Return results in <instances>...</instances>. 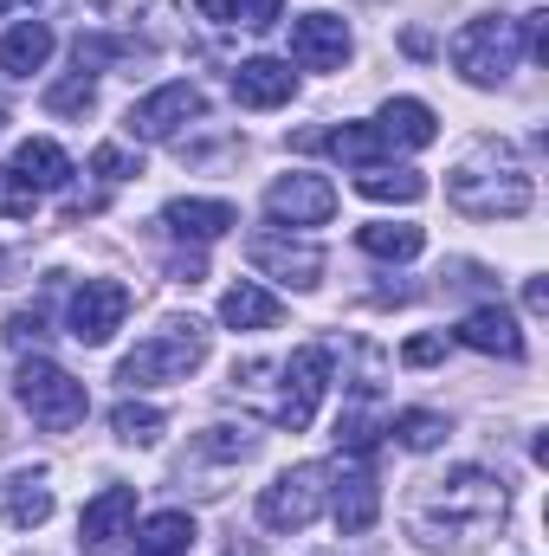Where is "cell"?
I'll return each instance as SVG.
<instances>
[{
    "label": "cell",
    "instance_id": "cell-2",
    "mask_svg": "<svg viewBox=\"0 0 549 556\" xmlns=\"http://www.w3.org/2000/svg\"><path fill=\"white\" fill-rule=\"evenodd\" d=\"M446 194L472 220H518V214H531V168L518 162L511 142L485 137V142H472L465 162L446 175Z\"/></svg>",
    "mask_w": 549,
    "mask_h": 556
},
{
    "label": "cell",
    "instance_id": "cell-28",
    "mask_svg": "<svg viewBox=\"0 0 549 556\" xmlns=\"http://www.w3.org/2000/svg\"><path fill=\"white\" fill-rule=\"evenodd\" d=\"M408 453H433L439 440H446V420L439 415H426V408H408V415H395V427H388Z\"/></svg>",
    "mask_w": 549,
    "mask_h": 556
},
{
    "label": "cell",
    "instance_id": "cell-12",
    "mask_svg": "<svg viewBox=\"0 0 549 556\" xmlns=\"http://www.w3.org/2000/svg\"><path fill=\"white\" fill-rule=\"evenodd\" d=\"M188 117H201V91L194 85H162V91H149L142 104H130V137L137 142H168Z\"/></svg>",
    "mask_w": 549,
    "mask_h": 556
},
{
    "label": "cell",
    "instance_id": "cell-34",
    "mask_svg": "<svg viewBox=\"0 0 549 556\" xmlns=\"http://www.w3.org/2000/svg\"><path fill=\"white\" fill-rule=\"evenodd\" d=\"M439 350H446L439 337H413L408 350H401V363H413V369H420V363H439Z\"/></svg>",
    "mask_w": 549,
    "mask_h": 556
},
{
    "label": "cell",
    "instance_id": "cell-32",
    "mask_svg": "<svg viewBox=\"0 0 549 556\" xmlns=\"http://www.w3.org/2000/svg\"><path fill=\"white\" fill-rule=\"evenodd\" d=\"M39 337H46V317H39V311H13V317H7V343H13V350H26V343H39Z\"/></svg>",
    "mask_w": 549,
    "mask_h": 556
},
{
    "label": "cell",
    "instance_id": "cell-35",
    "mask_svg": "<svg viewBox=\"0 0 549 556\" xmlns=\"http://www.w3.org/2000/svg\"><path fill=\"white\" fill-rule=\"evenodd\" d=\"M207 20H220V26H240V0H194Z\"/></svg>",
    "mask_w": 549,
    "mask_h": 556
},
{
    "label": "cell",
    "instance_id": "cell-7",
    "mask_svg": "<svg viewBox=\"0 0 549 556\" xmlns=\"http://www.w3.org/2000/svg\"><path fill=\"white\" fill-rule=\"evenodd\" d=\"M330 498V466H291L259 492V525L266 531H304Z\"/></svg>",
    "mask_w": 549,
    "mask_h": 556
},
{
    "label": "cell",
    "instance_id": "cell-37",
    "mask_svg": "<svg viewBox=\"0 0 549 556\" xmlns=\"http://www.w3.org/2000/svg\"><path fill=\"white\" fill-rule=\"evenodd\" d=\"M13 7H33V0H0V13H13Z\"/></svg>",
    "mask_w": 549,
    "mask_h": 556
},
{
    "label": "cell",
    "instance_id": "cell-29",
    "mask_svg": "<svg viewBox=\"0 0 549 556\" xmlns=\"http://www.w3.org/2000/svg\"><path fill=\"white\" fill-rule=\"evenodd\" d=\"M91 104H98V85H91V72H72L65 85H52V91H46V111H52V117H85Z\"/></svg>",
    "mask_w": 549,
    "mask_h": 556
},
{
    "label": "cell",
    "instance_id": "cell-33",
    "mask_svg": "<svg viewBox=\"0 0 549 556\" xmlns=\"http://www.w3.org/2000/svg\"><path fill=\"white\" fill-rule=\"evenodd\" d=\"M524 39H531V59L544 65L549 59V13L537 7V13H524Z\"/></svg>",
    "mask_w": 549,
    "mask_h": 556
},
{
    "label": "cell",
    "instance_id": "cell-11",
    "mask_svg": "<svg viewBox=\"0 0 549 556\" xmlns=\"http://www.w3.org/2000/svg\"><path fill=\"white\" fill-rule=\"evenodd\" d=\"M375 511H382L375 459H369V453H343V466H336V531H343V538H356V531H369V525H375Z\"/></svg>",
    "mask_w": 549,
    "mask_h": 556
},
{
    "label": "cell",
    "instance_id": "cell-16",
    "mask_svg": "<svg viewBox=\"0 0 549 556\" xmlns=\"http://www.w3.org/2000/svg\"><path fill=\"white\" fill-rule=\"evenodd\" d=\"M162 227H168L175 240L207 247V240L233 233V227H240V214H233V201H168V207H162Z\"/></svg>",
    "mask_w": 549,
    "mask_h": 556
},
{
    "label": "cell",
    "instance_id": "cell-40",
    "mask_svg": "<svg viewBox=\"0 0 549 556\" xmlns=\"http://www.w3.org/2000/svg\"><path fill=\"white\" fill-rule=\"evenodd\" d=\"M137 556H149V551H137Z\"/></svg>",
    "mask_w": 549,
    "mask_h": 556
},
{
    "label": "cell",
    "instance_id": "cell-9",
    "mask_svg": "<svg viewBox=\"0 0 549 556\" xmlns=\"http://www.w3.org/2000/svg\"><path fill=\"white\" fill-rule=\"evenodd\" d=\"M266 214L278 227H323L336 214V188L323 175H278L266 188Z\"/></svg>",
    "mask_w": 549,
    "mask_h": 556
},
{
    "label": "cell",
    "instance_id": "cell-15",
    "mask_svg": "<svg viewBox=\"0 0 549 556\" xmlns=\"http://www.w3.org/2000/svg\"><path fill=\"white\" fill-rule=\"evenodd\" d=\"M246 260H253L259 273L284 278V285H317V278H323V253H317V247H304V240H278V233H253Z\"/></svg>",
    "mask_w": 549,
    "mask_h": 556
},
{
    "label": "cell",
    "instance_id": "cell-39",
    "mask_svg": "<svg viewBox=\"0 0 549 556\" xmlns=\"http://www.w3.org/2000/svg\"><path fill=\"white\" fill-rule=\"evenodd\" d=\"M0 130H7V104H0Z\"/></svg>",
    "mask_w": 549,
    "mask_h": 556
},
{
    "label": "cell",
    "instance_id": "cell-23",
    "mask_svg": "<svg viewBox=\"0 0 549 556\" xmlns=\"http://www.w3.org/2000/svg\"><path fill=\"white\" fill-rule=\"evenodd\" d=\"M304 149H330L336 162H356V168H375L382 155H388V142L382 130H369V124H343V130H310Z\"/></svg>",
    "mask_w": 549,
    "mask_h": 556
},
{
    "label": "cell",
    "instance_id": "cell-4",
    "mask_svg": "<svg viewBox=\"0 0 549 556\" xmlns=\"http://www.w3.org/2000/svg\"><path fill=\"white\" fill-rule=\"evenodd\" d=\"M13 389H20V408L39 420L46 433H72L78 420L91 415L85 382H78V376H65V369H59V363H46V356H26Z\"/></svg>",
    "mask_w": 549,
    "mask_h": 556
},
{
    "label": "cell",
    "instance_id": "cell-27",
    "mask_svg": "<svg viewBox=\"0 0 549 556\" xmlns=\"http://www.w3.org/2000/svg\"><path fill=\"white\" fill-rule=\"evenodd\" d=\"M162 408H149V402H117V415H111V433L124 440V446H149V440H162Z\"/></svg>",
    "mask_w": 549,
    "mask_h": 556
},
{
    "label": "cell",
    "instance_id": "cell-24",
    "mask_svg": "<svg viewBox=\"0 0 549 556\" xmlns=\"http://www.w3.org/2000/svg\"><path fill=\"white\" fill-rule=\"evenodd\" d=\"M356 194L362 201H420L426 194V175H413V168H388V162H375V168H356Z\"/></svg>",
    "mask_w": 549,
    "mask_h": 556
},
{
    "label": "cell",
    "instance_id": "cell-18",
    "mask_svg": "<svg viewBox=\"0 0 549 556\" xmlns=\"http://www.w3.org/2000/svg\"><path fill=\"white\" fill-rule=\"evenodd\" d=\"M13 175H20L33 194H59V188L72 181V155H65L59 142H46V137H26L20 155H13Z\"/></svg>",
    "mask_w": 549,
    "mask_h": 556
},
{
    "label": "cell",
    "instance_id": "cell-19",
    "mask_svg": "<svg viewBox=\"0 0 549 556\" xmlns=\"http://www.w3.org/2000/svg\"><path fill=\"white\" fill-rule=\"evenodd\" d=\"M0 518H7L13 531L46 525V518H52V485H46V472H13V479L0 485Z\"/></svg>",
    "mask_w": 549,
    "mask_h": 556
},
{
    "label": "cell",
    "instance_id": "cell-20",
    "mask_svg": "<svg viewBox=\"0 0 549 556\" xmlns=\"http://www.w3.org/2000/svg\"><path fill=\"white\" fill-rule=\"evenodd\" d=\"M375 130H382L388 149H426V142L439 137V124H433V111H426L420 98H388Z\"/></svg>",
    "mask_w": 549,
    "mask_h": 556
},
{
    "label": "cell",
    "instance_id": "cell-38",
    "mask_svg": "<svg viewBox=\"0 0 549 556\" xmlns=\"http://www.w3.org/2000/svg\"><path fill=\"white\" fill-rule=\"evenodd\" d=\"M227 556H253V551H246V544H227Z\"/></svg>",
    "mask_w": 549,
    "mask_h": 556
},
{
    "label": "cell",
    "instance_id": "cell-26",
    "mask_svg": "<svg viewBox=\"0 0 549 556\" xmlns=\"http://www.w3.org/2000/svg\"><path fill=\"white\" fill-rule=\"evenodd\" d=\"M356 240H362V253H375V260H420V247H426L420 227H395V220H375V227H362Z\"/></svg>",
    "mask_w": 549,
    "mask_h": 556
},
{
    "label": "cell",
    "instance_id": "cell-30",
    "mask_svg": "<svg viewBox=\"0 0 549 556\" xmlns=\"http://www.w3.org/2000/svg\"><path fill=\"white\" fill-rule=\"evenodd\" d=\"M33 207H39V194L13 168H0V220H33Z\"/></svg>",
    "mask_w": 549,
    "mask_h": 556
},
{
    "label": "cell",
    "instance_id": "cell-25",
    "mask_svg": "<svg viewBox=\"0 0 549 556\" xmlns=\"http://www.w3.org/2000/svg\"><path fill=\"white\" fill-rule=\"evenodd\" d=\"M142 551L149 556H188L194 551V518L188 511H155L142 525Z\"/></svg>",
    "mask_w": 549,
    "mask_h": 556
},
{
    "label": "cell",
    "instance_id": "cell-6",
    "mask_svg": "<svg viewBox=\"0 0 549 556\" xmlns=\"http://www.w3.org/2000/svg\"><path fill=\"white\" fill-rule=\"evenodd\" d=\"M330 389V350L323 343H304L291 350V363H278V402H272V420L284 433H304L317 420V402Z\"/></svg>",
    "mask_w": 549,
    "mask_h": 556
},
{
    "label": "cell",
    "instance_id": "cell-10",
    "mask_svg": "<svg viewBox=\"0 0 549 556\" xmlns=\"http://www.w3.org/2000/svg\"><path fill=\"white\" fill-rule=\"evenodd\" d=\"M130 525H137V492H130V485H104V492L78 511V544L91 556H111L130 538Z\"/></svg>",
    "mask_w": 549,
    "mask_h": 556
},
{
    "label": "cell",
    "instance_id": "cell-1",
    "mask_svg": "<svg viewBox=\"0 0 549 556\" xmlns=\"http://www.w3.org/2000/svg\"><path fill=\"white\" fill-rule=\"evenodd\" d=\"M505 485L485 466H452L446 479H426L413 498V538L420 544H485L505 525Z\"/></svg>",
    "mask_w": 549,
    "mask_h": 556
},
{
    "label": "cell",
    "instance_id": "cell-21",
    "mask_svg": "<svg viewBox=\"0 0 549 556\" xmlns=\"http://www.w3.org/2000/svg\"><path fill=\"white\" fill-rule=\"evenodd\" d=\"M46 59H52V26H46V20H20V26L0 39V72H7V78H33Z\"/></svg>",
    "mask_w": 549,
    "mask_h": 556
},
{
    "label": "cell",
    "instance_id": "cell-17",
    "mask_svg": "<svg viewBox=\"0 0 549 556\" xmlns=\"http://www.w3.org/2000/svg\"><path fill=\"white\" fill-rule=\"evenodd\" d=\"M291 91H297V78H291L284 59H246L233 72V98L246 111H278V104H291Z\"/></svg>",
    "mask_w": 549,
    "mask_h": 556
},
{
    "label": "cell",
    "instance_id": "cell-14",
    "mask_svg": "<svg viewBox=\"0 0 549 556\" xmlns=\"http://www.w3.org/2000/svg\"><path fill=\"white\" fill-rule=\"evenodd\" d=\"M459 343L478 350V356H505V363L524 356V330H518V317H511L505 304H478V311H465V317H459Z\"/></svg>",
    "mask_w": 549,
    "mask_h": 556
},
{
    "label": "cell",
    "instance_id": "cell-13",
    "mask_svg": "<svg viewBox=\"0 0 549 556\" xmlns=\"http://www.w3.org/2000/svg\"><path fill=\"white\" fill-rule=\"evenodd\" d=\"M291 59H297L304 72H336V65L349 59V26H343L336 13H304V20H291Z\"/></svg>",
    "mask_w": 549,
    "mask_h": 556
},
{
    "label": "cell",
    "instance_id": "cell-5",
    "mask_svg": "<svg viewBox=\"0 0 549 556\" xmlns=\"http://www.w3.org/2000/svg\"><path fill=\"white\" fill-rule=\"evenodd\" d=\"M452 72L472 85H505L518 72V20H465L452 33Z\"/></svg>",
    "mask_w": 549,
    "mask_h": 556
},
{
    "label": "cell",
    "instance_id": "cell-8",
    "mask_svg": "<svg viewBox=\"0 0 549 556\" xmlns=\"http://www.w3.org/2000/svg\"><path fill=\"white\" fill-rule=\"evenodd\" d=\"M124 317H130V291L117 285V278H85L78 291H72V337L78 343H111L117 330H124Z\"/></svg>",
    "mask_w": 549,
    "mask_h": 556
},
{
    "label": "cell",
    "instance_id": "cell-3",
    "mask_svg": "<svg viewBox=\"0 0 549 556\" xmlns=\"http://www.w3.org/2000/svg\"><path fill=\"white\" fill-rule=\"evenodd\" d=\"M201 356H207V324H201V317H175V324H162L149 343H137V350L124 356L117 382H130V389L181 382L188 369H201Z\"/></svg>",
    "mask_w": 549,
    "mask_h": 556
},
{
    "label": "cell",
    "instance_id": "cell-31",
    "mask_svg": "<svg viewBox=\"0 0 549 556\" xmlns=\"http://www.w3.org/2000/svg\"><path fill=\"white\" fill-rule=\"evenodd\" d=\"M91 175H104V181H130V175H142V168L124 155V149H117V142H104V149L91 155Z\"/></svg>",
    "mask_w": 549,
    "mask_h": 556
},
{
    "label": "cell",
    "instance_id": "cell-22",
    "mask_svg": "<svg viewBox=\"0 0 549 556\" xmlns=\"http://www.w3.org/2000/svg\"><path fill=\"white\" fill-rule=\"evenodd\" d=\"M278 317H284V304H278L266 285H253V278H240L220 298V324H233V330H272Z\"/></svg>",
    "mask_w": 549,
    "mask_h": 556
},
{
    "label": "cell",
    "instance_id": "cell-36",
    "mask_svg": "<svg viewBox=\"0 0 549 556\" xmlns=\"http://www.w3.org/2000/svg\"><path fill=\"white\" fill-rule=\"evenodd\" d=\"M524 304H531L537 317H544V311H549V285H544V278H531V285H524Z\"/></svg>",
    "mask_w": 549,
    "mask_h": 556
}]
</instances>
